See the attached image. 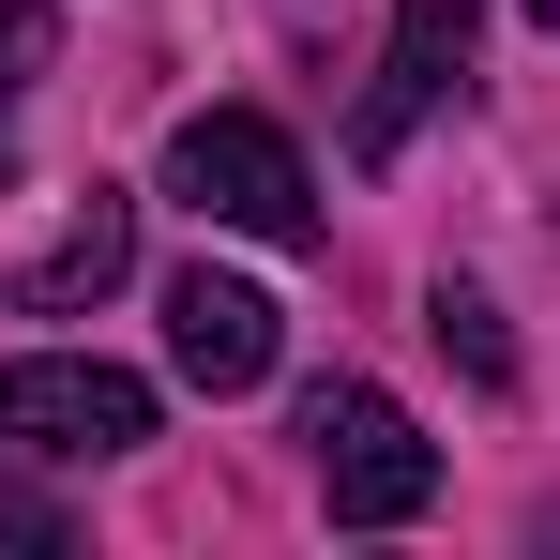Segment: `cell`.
<instances>
[{
    "label": "cell",
    "instance_id": "obj_9",
    "mask_svg": "<svg viewBox=\"0 0 560 560\" xmlns=\"http://www.w3.org/2000/svg\"><path fill=\"white\" fill-rule=\"evenodd\" d=\"M0 546H31V560H46V546H61V515H46L31 485H0Z\"/></svg>",
    "mask_w": 560,
    "mask_h": 560
},
{
    "label": "cell",
    "instance_id": "obj_8",
    "mask_svg": "<svg viewBox=\"0 0 560 560\" xmlns=\"http://www.w3.org/2000/svg\"><path fill=\"white\" fill-rule=\"evenodd\" d=\"M46 46H61V31H46V0H0V121H15V92L46 77Z\"/></svg>",
    "mask_w": 560,
    "mask_h": 560
},
{
    "label": "cell",
    "instance_id": "obj_4",
    "mask_svg": "<svg viewBox=\"0 0 560 560\" xmlns=\"http://www.w3.org/2000/svg\"><path fill=\"white\" fill-rule=\"evenodd\" d=\"M469 15H485V0H394V31H378V77H364V106H349V152H364V167H394V152H409V121L455 92Z\"/></svg>",
    "mask_w": 560,
    "mask_h": 560
},
{
    "label": "cell",
    "instance_id": "obj_6",
    "mask_svg": "<svg viewBox=\"0 0 560 560\" xmlns=\"http://www.w3.org/2000/svg\"><path fill=\"white\" fill-rule=\"evenodd\" d=\"M121 273H137V197H106V183H92V212H77V228H61V243L15 273V318H77V303H106Z\"/></svg>",
    "mask_w": 560,
    "mask_h": 560
},
{
    "label": "cell",
    "instance_id": "obj_2",
    "mask_svg": "<svg viewBox=\"0 0 560 560\" xmlns=\"http://www.w3.org/2000/svg\"><path fill=\"white\" fill-rule=\"evenodd\" d=\"M167 197L212 212V228H243V243H318V183H303V152L258 106H197L167 137Z\"/></svg>",
    "mask_w": 560,
    "mask_h": 560
},
{
    "label": "cell",
    "instance_id": "obj_7",
    "mask_svg": "<svg viewBox=\"0 0 560 560\" xmlns=\"http://www.w3.org/2000/svg\"><path fill=\"white\" fill-rule=\"evenodd\" d=\"M424 334H440V349H455L469 378H485V394H515V334H500V303H485V288H424Z\"/></svg>",
    "mask_w": 560,
    "mask_h": 560
},
{
    "label": "cell",
    "instance_id": "obj_1",
    "mask_svg": "<svg viewBox=\"0 0 560 560\" xmlns=\"http://www.w3.org/2000/svg\"><path fill=\"white\" fill-rule=\"evenodd\" d=\"M303 455H318L334 530H409V515L440 500V440H424L378 378H318V394H303Z\"/></svg>",
    "mask_w": 560,
    "mask_h": 560
},
{
    "label": "cell",
    "instance_id": "obj_10",
    "mask_svg": "<svg viewBox=\"0 0 560 560\" xmlns=\"http://www.w3.org/2000/svg\"><path fill=\"white\" fill-rule=\"evenodd\" d=\"M530 15H546V31H560V0H530Z\"/></svg>",
    "mask_w": 560,
    "mask_h": 560
},
{
    "label": "cell",
    "instance_id": "obj_3",
    "mask_svg": "<svg viewBox=\"0 0 560 560\" xmlns=\"http://www.w3.org/2000/svg\"><path fill=\"white\" fill-rule=\"evenodd\" d=\"M0 440H31V455L61 469H106L152 440V378L137 364H77V349H31V364H0Z\"/></svg>",
    "mask_w": 560,
    "mask_h": 560
},
{
    "label": "cell",
    "instance_id": "obj_5",
    "mask_svg": "<svg viewBox=\"0 0 560 560\" xmlns=\"http://www.w3.org/2000/svg\"><path fill=\"white\" fill-rule=\"evenodd\" d=\"M273 288H243V273H212V258H197V273H167V364L197 378V394H258V378H273Z\"/></svg>",
    "mask_w": 560,
    "mask_h": 560
}]
</instances>
